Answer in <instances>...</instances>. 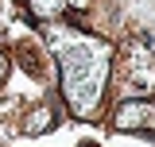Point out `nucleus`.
<instances>
[{
  "label": "nucleus",
  "mask_w": 155,
  "mask_h": 147,
  "mask_svg": "<svg viewBox=\"0 0 155 147\" xmlns=\"http://www.w3.org/2000/svg\"><path fill=\"white\" fill-rule=\"evenodd\" d=\"M109 47L105 43H93V39H85V43H78L74 51H66L62 54V89H66V101H70V109L78 116H85V112L97 109V101H101V89H105V70H109Z\"/></svg>",
  "instance_id": "obj_1"
},
{
  "label": "nucleus",
  "mask_w": 155,
  "mask_h": 147,
  "mask_svg": "<svg viewBox=\"0 0 155 147\" xmlns=\"http://www.w3.org/2000/svg\"><path fill=\"white\" fill-rule=\"evenodd\" d=\"M51 120H54V109H51V105H43V109H35V112H27V116H23V132H27V136H43Z\"/></svg>",
  "instance_id": "obj_2"
},
{
  "label": "nucleus",
  "mask_w": 155,
  "mask_h": 147,
  "mask_svg": "<svg viewBox=\"0 0 155 147\" xmlns=\"http://www.w3.org/2000/svg\"><path fill=\"white\" fill-rule=\"evenodd\" d=\"M27 8H31L35 19H54L58 12L66 8V0H27Z\"/></svg>",
  "instance_id": "obj_3"
},
{
  "label": "nucleus",
  "mask_w": 155,
  "mask_h": 147,
  "mask_svg": "<svg viewBox=\"0 0 155 147\" xmlns=\"http://www.w3.org/2000/svg\"><path fill=\"white\" fill-rule=\"evenodd\" d=\"M4 77H8V58L0 54V81H4Z\"/></svg>",
  "instance_id": "obj_4"
}]
</instances>
